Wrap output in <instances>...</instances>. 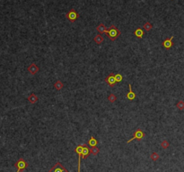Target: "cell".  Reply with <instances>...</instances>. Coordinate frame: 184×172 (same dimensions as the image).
Here are the masks:
<instances>
[{
	"label": "cell",
	"mask_w": 184,
	"mask_h": 172,
	"mask_svg": "<svg viewBox=\"0 0 184 172\" xmlns=\"http://www.w3.org/2000/svg\"><path fill=\"white\" fill-rule=\"evenodd\" d=\"M120 33H121V32L120 31V29H118L117 26L112 25L109 27V31H108V33H107V35H108L109 39H110L111 41L114 42L115 40L118 39L119 36L120 35Z\"/></svg>",
	"instance_id": "cell-1"
},
{
	"label": "cell",
	"mask_w": 184,
	"mask_h": 172,
	"mask_svg": "<svg viewBox=\"0 0 184 172\" xmlns=\"http://www.w3.org/2000/svg\"><path fill=\"white\" fill-rule=\"evenodd\" d=\"M145 136V133L141 129H137L136 131H134V133H133V136L131 139H129L128 141H127V143H129L130 141H132L133 140H137V141H141L144 137Z\"/></svg>",
	"instance_id": "cell-2"
},
{
	"label": "cell",
	"mask_w": 184,
	"mask_h": 172,
	"mask_svg": "<svg viewBox=\"0 0 184 172\" xmlns=\"http://www.w3.org/2000/svg\"><path fill=\"white\" fill-rule=\"evenodd\" d=\"M66 17L69 22L74 23V22L76 21V19L78 18V14H77V12L76 11V9L73 8L71 10H69V11L66 14Z\"/></svg>",
	"instance_id": "cell-3"
},
{
	"label": "cell",
	"mask_w": 184,
	"mask_h": 172,
	"mask_svg": "<svg viewBox=\"0 0 184 172\" xmlns=\"http://www.w3.org/2000/svg\"><path fill=\"white\" fill-rule=\"evenodd\" d=\"M28 164L23 159H19L15 163V167L17 168V171L16 172H21V171H23L24 169L27 168Z\"/></svg>",
	"instance_id": "cell-4"
},
{
	"label": "cell",
	"mask_w": 184,
	"mask_h": 172,
	"mask_svg": "<svg viewBox=\"0 0 184 172\" xmlns=\"http://www.w3.org/2000/svg\"><path fill=\"white\" fill-rule=\"evenodd\" d=\"M83 151H84V145H78V146H76V148L75 149V151H76L78 155V170H77V172L81 171V159H82Z\"/></svg>",
	"instance_id": "cell-5"
},
{
	"label": "cell",
	"mask_w": 184,
	"mask_h": 172,
	"mask_svg": "<svg viewBox=\"0 0 184 172\" xmlns=\"http://www.w3.org/2000/svg\"><path fill=\"white\" fill-rule=\"evenodd\" d=\"M48 172H68V170L60 162H57Z\"/></svg>",
	"instance_id": "cell-6"
},
{
	"label": "cell",
	"mask_w": 184,
	"mask_h": 172,
	"mask_svg": "<svg viewBox=\"0 0 184 172\" xmlns=\"http://www.w3.org/2000/svg\"><path fill=\"white\" fill-rule=\"evenodd\" d=\"M104 81L106 84H108L111 88H113L115 86V84L117 83L116 81V78H115V74L114 73H110L108 77H106V78L104 79Z\"/></svg>",
	"instance_id": "cell-7"
},
{
	"label": "cell",
	"mask_w": 184,
	"mask_h": 172,
	"mask_svg": "<svg viewBox=\"0 0 184 172\" xmlns=\"http://www.w3.org/2000/svg\"><path fill=\"white\" fill-rule=\"evenodd\" d=\"M173 36H171L169 39H165L164 41L163 42V43H162L163 47L165 48V49H167V50L171 49V48L173 47Z\"/></svg>",
	"instance_id": "cell-8"
},
{
	"label": "cell",
	"mask_w": 184,
	"mask_h": 172,
	"mask_svg": "<svg viewBox=\"0 0 184 172\" xmlns=\"http://www.w3.org/2000/svg\"><path fill=\"white\" fill-rule=\"evenodd\" d=\"M27 70L31 75H35L36 73H38L40 71V68L35 63H32L31 65L28 67Z\"/></svg>",
	"instance_id": "cell-9"
},
{
	"label": "cell",
	"mask_w": 184,
	"mask_h": 172,
	"mask_svg": "<svg viewBox=\"0 0 184 172\" xmlns=\"http://www.w3.org/2000/svg\"><path fill=\"white\" fill-rule=\"evenodd\" d=\"M96 31L98 32L99 34H102V33H108L109 28H107L103 24H100L98 26L96 27Z\"/></svg>",
	"instance_id": "cell-10"
},
{
	"label": "cell",
	"mask_w": 184,
	"mask_h": 172,
	"mask_svg": "<svg viewBox=\"0 0 184 172\" xmlns=\"http://www.w3.org/2000/svg\"><path fill=\"white\" fill-rule=\"evenodd\" d=\"M127 98H128V100H133V99L136 98V94L133 92L131 84H128V93L127 94Z\"/></svg>",
	"instance_id": "cell-11"
},
{
	"label": "cell",
	"mask_w": 184,
	"mask_h": 172,
	"mask_svg": "<svg viewBox=\"0 0 184 172\" xmlns=\"http://www.w3.org/2000/svg\"><path fill=\"white\" fill-rule=\"evenodd\" d=\"M144 34H145L144 30L141 29V28H137V29L135 30V32H134V35L137 36V38H138V39H142Z\"/></svg>",
	"instance_id": "cell-12"
},
{
	"label": "cell",
	"mask_w": 184,
	"mask_h": 172,
	"mask_svg": "<svg viewBox=\"0 0 184 172\" xmlns=\"http://www.w3.org/2000/svg\"><path fill=\"white\" fill-rule=\"evenodd\" d=\"M27 100L29 101L30 104H36V103L39 101V98H38V96H36L35 94H31L28 96Z\"/></svg>",
	"instance_id": "cell-13"
},
{
	"label": "cell",
	"mask_w": 184,
	"mask_h": 172,
	"mask_svg": "<svg viewBox=\"0 0 184 172\" xmlns=\"http://www.w3.org/2000/svg\"><path fill=\"white\" fill-rule=\"evenodd\" d=\"M54 88H55V89L58 90V91L61 90L62 88H64V83L62 82L60 79H58L55 83H54Z\"/></svg>",
	"instance_id": "cell-14"
},
{
	"label": "cell",
	"mask_w": 184,
	"mask_h": 172,
	"mask_svg": "<svg viewBox=\"0 0 184 172\" xmlns=\"http://www.w3.org/2000/svg\"><path fill=\"white\" fill-rule=\"evenodd\" d=\"M94 41L96 44H102L104 41V38L102 34H97L96 36H94Z\"/></svg>",
	"instance_id": "cell-15"
},
{
	"label": "cell",
	"mask_w": 184,
	"mask_h": 172,
	"mask_svg": "<svg viewBox=\"0 0 184 172\" xmlns=\"http://www.w3.org/2000/svg\"><path fill=\"white\" fill-rule=\"evenodd\" d=\"M87 144L91 147H95V146H97V144H98V141H97V140L94 138V136H92L90 139H89Z\"/></svg>",
	"instance_id": "cell-16"
},
{
	"label": "cell",
	"mask_w": 184,
	"mask_h": 172,
	"mask_svg": "<svg viewBox=\"0 0 184 172\" xmlns=\"http://www.w3.org/2000/svg\"><path fill=\"white\" fill-rule=\"evenodd\" d=\"M144 29H145V32H149V31H151L152 30V28H153V25L151 23H149V22H146V23H145L144 24Z\"/></svg>",
	"instance_id": "cell-17"
},
{
	"label": "cell",
	"mask_w": 184,
	"mask_h": 172,
	"mask_svg": "<svg viewBox=\"0 0 184 172\" xmlns=\"http://www.w3.org/2000/svg\"><path fill=\"white\" fill-rule=\"evenodd\" d=\"M108 100H109V102L110 103H115L116 102V100H117V96H115V94H113V93H111L110 95L108 96Z\"/></svg>",
	"instance_id": "cell-18"
},
{
	"label": "cell",
	"mask_w": 184,
	"mask_h": 172,
	"mask_svg": "<svg viewBox=\"0 0 184 172\" xmlns=\"http://www.w3.org/2000/svg\"><path fill=\"white\" fill-rule=\"evenodd\" d=\"M99 151H100V149H99L98 147L95 146V147H91V149H90V152H91V154H93V155H97L99 153Z\"/></svg>",
	"instance_id": "cell-19"
},
{
	"label": "cell",
	"mask_w": 184,
	"mask_h": 172,
	"mask_svg": "<svg viewBox=\"0 0 184 172\" xmlns=\"http://www.w3.org/2000/svg\"><path fill=\"white\" fill-rule=\"evenodd\" d=\"M151 159H152L153 161H156L159 159V158H160V156L157 152H155V151H154V152L151 153V156H150Z\"/></svg>",
	"instance_id": "cell-20"
},
{
	"label": "cell",
	"mask_w": 184,
	"mask_h": 172,
	"mask_svg": "<svg viewBox=\"0 0 184 172\" xmlns=\"http://www.w3.org/2000/svg\"><path fill=\"white\" fill-rule=\"evenodd\" d=\"M170 146V142L167 140H163V141H162V142H161V147L163 148V150H165V149H167V148H169Z\"/></svg>",
	"instance_id": "cell-21"
},
{
	"label": "cell",
	"mask_w": 184,
	"mask_h": 172,
	"mask_svg": "<svg viewBox=\"0 0 184 172\" xmlns=\"http://www.w3.org/2000/svg\"><path fill=\"white\" fill-rule=\"evenodd\" d=\"M176 107H177L178 109H179V110L182 111L183 109H184V101H182V100L178 101L177 104H176Z\"/></svg>",
	"instance_id": "cell-22"
},
{
	"label": "cell",
	"mask_w": 184,
	"mask_h": 172,
	"mask_svg": "<svg viewBox=\"0 0 184 172\" xmlns=\"http://www.w3.org/2000/svg\"><path fill=\"white\" fill-rule=\"evenodd\" d=\"M115 78H116L117 83H120V82L122 81L123 77H122V75H120V73H117L116 75H115Z\"/></svg>",
	"instance_id": "cell-23"
}]
</instances>
